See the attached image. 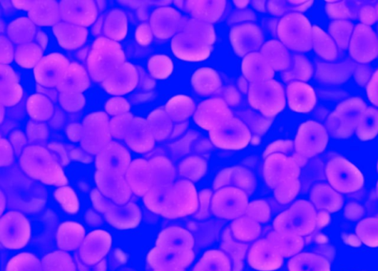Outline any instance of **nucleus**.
Wrapping results in <instances>:
<instances>
[{
  "mask_svg": "<svg viewBox=\"0 0 378 271\" xmlns=\"http://www.w3.org/2000/svg\"><path fill=\"white\" fill-rule=\"evenodd\" d=\"M366 110V103L361 98H354L342 102L327 118L328 133L334 138L351 137L358 128Z\"/></svg>",
  "mask_w": 378,
  "mask_h": 271,
  "instance_id": "nucleus-1",
  "label": "nucleus"
},
{
  "mask_svg": "<svg viewBox=\"0 0 378 271\" xmlns=\"http://www.w3.org/2000/svg\"><path fill=\"white\" fill-rule=\"evenodd\" d=\"M124 56L116 41L107 39H98L88 59V67L96 80L108 78L122 65Z\"/></svg>",
  "mask_w": 378,
  "mask_h": 271,
  "instance_id": "nucleus-2",
  "label": "nucleus"
},
{
  "mask_svg": "<svg viewBox=\"0 0 378 271\" xmlns=\"http://www.w3.org/2000/svg\"><path fill=\"white\" fill-rule=\"evenodd\" d=\"M329 185L340 194L358 192L364 183L361 171L345 158L338 157L330 160L326 168Z\"/></svg>",
  "mask_w": 378,
  "mask_h": 271,
  "instance_id": "nucleus-3",
  "label": "nucleus"
},
{
  "mask_svg": "<svg viewBox=\"0 0 378 271\" xmlns=\"http://www.w3.org/2000/svg\"><path fill=\"white\" fill-rule=\"evenodd\" d=\"M349 50L355 61L367 63L378 56V38L369 26L359 24L353 31Z\"/></svg>",
  "mask_w": 378,
  "mask_h": 271,
  "instance_id": "nucleus-4",
  "label": "nucleus"
},
{
  "mask_svg": "<svg viewBox=\"0 0 378 271\" xmlns=\"http://www.w3.org/2000/svg\"><path fill=\"white\" fill-rule=\"evenodd\" d=\"M68 61L58 54H51L41 58L36 66L34 74L36 80L45 87H54L69 68Z\"/></svg>",
  "mask_w": 378,
  "mask_h": 271,
  "instance_id": "nucleus-5",
  "label": "nucleus"
},
{
  "mask_svg": "<svg viewBox=\"0 0 378 271\" xmlns=\"http://www.w3.org/2000/svg\"><path fill=\"white\" fill-rule=\"evenodd\" d=\"M328 140L327 129L318 123L311 122L305 125L301 132L299 148L305 155L312 157L324 152Z\"/></svg>",
  "mask_w": 378,
  "mask_h": 271,
  "instance_id": "nucleus-6",
  "label": "nucleus"
},
{
  "mask_svg": "<svg viewBox=\"0 0 378 271\" xmlns=\"http://www.w3.org/2000/svg\"><path fill=\"white\" fill-rule=\"evenodd\" d=\"M138 74L130 64H122L104 82L106 90L114 95L128 93L136 86Z\"/></svg>",
  "mask_w": 378,
  "mask_h": 271,
  "instance_id": "nucleus-7",
  "label": "nucleus"
},
{
  "mask_svg": "<svg viewBox=\"0 0 378 271\" xmlns=\"http://www.w3.org/2000/svg\"><path fill=\"white\" fill-rule=\"evenodd\" d=\"M62 18L73 24L89 26L96 16L93 2H62L61 5Z\"/></svg>",
  "mask_w": 378,
  "mask_h": 271,
  "instance_id": "nucleus-8",
  "label": "nucleus"
},
{
  "mask_svg": "<svg viewBox=\"0 0 378 271\" xmlns=\"http://www.w3.org/2000/svg\"><path fill=\"white\" fill-rule=\"evenodd\" d=\"M311 200L318 210L329 213L339 212L344 205L342 194L334 190L329 184L326 183L315 186L312 192Z\"/></svg>",
  "mask_w": 378,
  "mask_h": 271,
  "instance_id": "nucleus-9",
  "label": "nucleus"
},
{
  "mask_svg": "<svg viewBox=\"0 0 378 271\" xmlns=\"http://www.w3.org/2000/svg\"><path fill=\"white\" fill-rule=\"evenodd\" d=\"M89 86V79L85 70L81 66H70L58 83V89L65 93H78Z\"/></svg>",
  "mask_w": 378,
  "mask_h": 271,
  "instance_id": "nucleus-10",
  "label": "nucleus"
},
{
  "mask_svg": "<svg viewBox=\"0 0 378 271\" xmlns=\"http://www.w3.org/2000/svg\"><path fill=\"white\" fill-rule=\"evenodd\" d=\"M54 31L61 44L68 48H77L83 44L87 34L85 29L69 24H58Z\"/></svg>",
  "mask_w": 378,
  "mask_h": 271,
  "instance_id": "nucleus-11",
  "label": "nucleus"
},
{
  "mask_svg": "<svg viewBox=\"0 0 378 271\" xmlns=\"http://www.w3.org/2000/svg\"><path fill=\"white\" fill-rule=\"evenodd\" d=\"M29 16L38 25H52L59 16V8L56 2H35Z\"/></svg>",
  "mask_w": 378,
  "mask_h": 271,
  "instance_id": "nucleus-12",
  "label": "nucleus"
},
{
  "mask_svg": "<svg viewBox=\"0 0 378 271\" xmlns=\"http://www.w3.org/2000/svg\"><path fill=\"white\" fill-rule=\"evenodd\" d=\"M291 271H330L328 261L319 255L302 254L292 260Z\"/></svg>",
  "mask_w": 378,
  "mask_h": 271,
  "instance_id": "nucleus-13",
  "label": "nucleus"
},
{
  "mask_svg": "<svg viewBox=\"0 0 378 271\" xmlns=\"http://www.w3.org/2000/svg\"><path fill=\"white\" fill-rule=\"evenodd\" d=\"M355 134L364 141L372 140L378 135V111L377 109L367 108Z\"/></svg>",
  "mask_w": 378,
  "mask_h": 271,
  "instance_id": "nucleus-14",
  "label": "nucleus"
},
{
  "mask_svg": "<svg viewBox=\"0 0 378 271\" xmlns=\"http://www.w3.org/2000/svg\"><path fill=\"white\" fill-rule=\"evenodd\" d=\"M2 72L6 74V76L2 74V80L6 81V84L1 82L2 101L6 103V106H13L22 96V91L17 84V80L13 71L9 68L6 67V71L2 68Z\"/></svg>",
  "mask_w": 378,
  "mask_h": 271,
  "instance_id": "nucleus-15",
  "label": "nucleus"
},
{
  "mask_svg": "<svg viewBox=\"0 0 378 271\" xmlns=\"http://www.w3.org/2000/svg\"><path fill=\"white\" fill-rule=\"evenodd\" d=\"M356 235L369 247H378V218L362 220L356 227Z\"/></svg>",
  "mask_w": 378,
  "mask_h": 271,
  "instance_id": "nucleus-16",
  "label": "nucleus"
},
{
  "mask_svg": "<svg viewBox=\"0 0 378 271\" xmlns=\"http://www.w3.org/2000/svg\"><path fill=\"white\" fill-rule=\"evenodd\" d=\"M315 48L317 53L328 61H334L338 56L337 45L333 39L320 29H315Z\"/></svg>",
  "mask_w": 378,
  "mask_h": 271,
  "instance_id": "nucleus-17",
  "label": "nucleus"
},
{
  "mask_svg": "<svg viewBox=\"0 0 378 271\" xmlns=\"http://www.w3.org/2000/svg\"><path fill=\"white\" fill-rule=\"evenodd\" d=\"M329 31L333 40L340 48H349L353 33V25L347 21H335L329 27Z\"/></svg>",
  "mask_w": 378,
  "mask_h": 271,
  "instance_id": "nucleus-18",
  "label": "nucleus"
},
{
  "mask_svg": "<svg viewBox=\"0 0 378 271\" xmlns=\"http://www.w3.org/2000/svg\"><path fill=\"white\" fill-rule=\"evenodd\" d=\"M41 51L39 47L34 44L21 47L17 50L16 58L20 66L26 68H31L36 66L37 62L41 60Z\"/></svg>",
  "mask_w": 378,
  "mask_h": 271,
  "instance_id": "nucleus-19",
  "label": "nucleus"
},
{
  "mask_svg": "<svg viewBox=\"0 0 378 271\" xmlns=\"http://www.w3.org/2000/svg\"><path fill=\"white\" fill-rule=\"evenodd\" d=\"M29 111L34 118L46 119L51 115V104L45 97L34 96L29 99Z\"/></svg>",
  "mask_w": 378,
  "mask_h": 271,
  "instance_id": "nucleus-20",
  "label": "nucleus"
},
{
  "mask_svg": "<svg viewBox=\"0 0 378 271\" xmlns=\"http://www.w3.org/2000/svg\"><path fill=\"white\" fill-rule=\"evenodd\" d=\"M331 4L327 7V13L331 18L346 19L352 16V12L344 5L345 2H328Z\"/></svg>",
  "mask_w": 378,
  "mask_h": 271,
  "instance_id": "nucleus-21",
  "label": "nucleus"
},
{
  "mask_svg": "<svg viewBox=\"0 0 378 271\" xmlns=\"http://www.w3.org/2000/svg\"><path fill=\"white\" fill-rule=\"evenodd\" d=\"M367 93L369 101L374 106L378 107V71L370 78L367 88Z\"/></svg>",
  "mask_w": 378,
  "mask_h": 271,
  "instance_id": "nucleus-22",
  "label": "nucleus"
},
{
  "mask_svg": "<svg viewBox=\"0 0 378 271\" xmlns=\"http://www.w3.org/2000/svg\"><path fill=\"white\" fill-rule=\"evenodd\" d=\"M107 110L111 115L126 113L129 111V104L121 98L111 99L108 103Z\"/></svg>",
  "mask_w": 378,
  "mask_h": 271,
  "instance_id": "nucleus-23",
  "label": "nucleus"
},
{
  "mask_svg": "<svg viewBox=\"0 0 378 271\" xmlns=\"http://www.w3.org/2000/svg\"><path fill=\"white\" fill-rule=\"evenodd\" d=\"M363 214V208L358 203H350L345 208V216L349 220H359L362 217Z\"/></svg>",
  "mask_w": 378,
  "mask_h": 271,
  "instance_id": "nucleus-24",
  "label": "nucleus"
},
{
  "mask_svg": "<svg viewBox=\"0 0 378 271\" xmlns=\"http://www.w3.org/2000/svg\"><path fill=\"white\" fill-rule=\"evenodd\" d=\"M377 19L376 10L371 6H366L360 11V19L364 25H372Z\"/></svg>",
  "mask_w": 378,
  "mask_h": 271,
  "instance_id": "nucleus-25",
  "label": "nucleus"
},
{
  "mask_svg": "<svg viewBox=\"0 0 378 271\" xmlns=\"http://www.w3.org/2000/svg\"><path fill=\"white\" fill-rule=\"evenodd\" d=\"M147 34L150 33L148 29H147L145 26H142L138 29L137 34H143V36H137L138 43H140L141 44H146L147 43H148L150 35H145Z\"/></svg>",
  "mask_w": 378,
  "mask_h": 271,
  "instance_id": "nucleus-26",
  "label": "nucleus"
},
{
  "mask_svg": "<svg viewBox=\"0 0 378 271\" xmlns=\"http://www.w3.org/2000/svg\"><path fill=\"white\" fill-rule=\"evenodd\" d=\"M330 213L326 211H321L317 216V225L320 227L325 226L329 223Z\"/></svg>",
  "mask_w": 378,
  "mask_h": 271,
  "instance_id": "nucleus-27",
  "label": "nucleus"
},
{
  "mask_svg": "<svg viewBox=\"0 0 378 271\" xmlns=\"http://www.w3.org/2000/svg\"><path fill=\"white\" fill-rule=\"evenodd\" d=\"M376 192H377V198H378V181L377 183Z\"/></svg>",
  "mask_w": 378,
  "mask_h": 271,
  "instance_id": "nucleus-28",
  "label": "nucleus"
},
{
  "mask_svg": "<svg viewBox=\"0 0 378 271\" xmlns=\"http://www.w3.org/2000/svg\"><path fill=\"white\" fill-rule=\"evenodd\" d=\"M376 13H377V18H378V5L376 7Z\"/></svg>",
  "mask_w": 378,
  "mask_h": 271,
  "instance_id": "nucleus-29",
  "label": "nucleus"
},
{
  "mask_svg": "<svg viewBox=\"0 0 378 271\" xmlns=\"http://www.w3.org/2000/svg\"><path fill=\"white\" fill-rule=\"evenodd\" d=\"M377 173H378V163H377Z\"/></svg>",
  "mask_w": 378,
  "mask_h": 271,
  "instance_id": "nucleus-30",
  "label": "nucleus"
}]
</instances>
